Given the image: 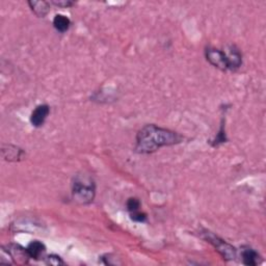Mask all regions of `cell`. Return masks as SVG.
Segmentation results:
<instances>
[{
	"mask_svg": "<svg viewBox=\"0 0 266 266\" xmlns=\"http://www.w3.org/2000/svg\"><path fill=\"white\" fill-rule=\"evenodd\" d=\"M182 142V136L166 128L154 124L146 125L136 134L135 151L140 154H151L161 147L174 146Z\"/></svg>",
	"mask_w": 266,
	"mask_h": 266,
	"instance_id": "obj_1",
	"label": "cell"
},
{
	"mask_svg": "<svg viewBox=\"0 0 266 266\" xmlns=\"http://www.w3.org/2000/svg\"><path fill=\"white\" fill-rule=\"evenodd\" d=\"M95 194L96 186L91 178L81 175L75 177L72 184V196L76 203L80 205L90 204L94 201Z\"/></svg>",
	"mask_w": 266,
	"mask_h": 266,
	"instance_id": "obj_2",
	"label": "cell"
},
{
	"mask_svg": "<svg viewBox=\"0 0 266 266\" xmlns=\"http://www.w3.org/2000/svg\"><path fill=\"white\" fill-rule=\"evenodd\" d=\"M202 238L205 239L207 242L211 243L215 248V250L223 256V258L225 260H228V261L235 260L236 256H237V251H236V249L233 245H231L228 242H226L224 239L220 238L218 235L213 234L210 231L205 230L202 233Z\"/></svg>",
	"mask_w": 266,
	"mask_h": 266,
	"instance_id": "obj_3",
	"label": "cell"
},
{
	"mask_svg": "<svg viewBox=\"0 0 266 266\" xmlns=\"http://www.w3.org/2000/svg\"><path fill=\"white\" fill-rule=\"evenodd\" d=\"M205 55L207 61H208L213 67L218 68L219 70L221 71L230 70L229 57L227 55L225 50L209 47L205 50Z\"/></svg>",
	"mask_w": 266,
	"mask_h": 266,
	"instance_id": "obj_4",
	"label": "cell"
},
{
	"mask_svg": "<svg viewBox=\"0 0 266 266\" xmlns=\"http://www.w3.org/2000/svg\"><path fill=\"white\" fill-rule=\"evenodd\" d=\"M3 251L9 256L14 263L17 264H24L28 262V259H31L27 252V249H24L20 244H8L3 248Z\"/></svg>",
	"mask_w": 266,
	"mask_h": 266,
	"instance_id": "obj_5",
	"label": "cell"
},
{
	"mask_svg": "<svg viewBox=\"0 0 266 266\" xmlns=\"http://www.w3.org/2000/svg\"><path fill=\"white\" fill-rule=\"evenodd\" d=\"M1 154L6 161H21L26 157V153L21 148L13 145H2Z\"/></svg>",
	"mask_w": 266,
	"mask_h": 266,
	"instance_id": "obj_6",
	"label": "cell"
},
{
	"mask_svg": "<svg viewBox=\"0 0 266 266\" xmlns=\"http://www.w3.org/2000/svg\"><path fill=\"white\" fill-rule=\"evenodd\" d=\"M50 114V107L47 104L38 105L31 115V123L34 127H42L47 119V116Z\"/></svg>",
	"mask_w": 266,
	"mask_h": 266,
	"instance_id": "obj_7",
	"label": "cell"
},
{
	"mask_svg": "<svg viewBox=\"0 0 266 266\" xmlns=\"http://www.w3.org/2000/svg\"><path fill=\"white\" fill-rule=\"evenodd\" d=\"M242 263L248 266H256L261 262V257L251 246H242L241 248Z\"/></svg>",
	"mask_w": 266,
	"mask_h": 266,
	"instance_id": "obj_8",
	"label": "cell"
},
{
	"mask_svg": "<svg viewBox=\"0 0 266 266\" xmlns=\"http://www.w3.org/2000/svg\"><path fill=\"white\" fill-rule=\"evenodd\" d=\"M26 249H27L29 257H31V259H35V260H40L42 256L44 255V253L46 252V246L38 240L32 241L28 244Z\"/></svg>",
	"mask_w": 266,
	"mask_h": 266,
	"instance_id": "obj_9",
	"label": "cell"
},
{
	"mask_svg": "<svg viewBox=\"0 0 266 266\" xmlns=\"http://www.w3.org/2000/svg\"><path fill=\"white\" fill-rule=\"evenodd\" d=\"M34 14L38 18H44L50 11V2L47 1H28Z\"/></svg>",
	"mask_w": 266,
	"mask_h": 266,
	"instance_id": "obj_10",
	"label": "cell"
},
{
	"mask_svg": "<svg viewBox=\"0 0 266 266\" xmlns=\"http://www.w3.org/2000/svg\"><path fill=\"white\" fill-rule=\"evenodd\" d=\"M53 26L58 33H66L69 31V28L71 26V20L67 16L58 14L55 15L53 19Z\"/></svg>",
	"mask_w": 266,
	"mask_h": 266,
	"instance_id": "obj_11",
	"label": "cell"
},
{
	"mask_svg": "<svg viewBox=\"0 0 266 266\" xmlns=\"http://www.w3.org/2000/svg\"><path fill=\"white\" fill-rule=\"evenodd\" d=\"M45 263L48 265H54V266H58V265H65V262L63 261V259L60 257V256L57 255H49L45 259Z\"/></svg>",
	"mask_w": 266,
	"mask_h": 266,
	"instance_id": "obj_12",
	"label": "cell"
},
{
	"mask_svg": "<svg viewBox=\"0 0 266 266\" xmlns=\"http://www.w3.org/2000/svg\"><path fill=\"white\" fill-rule=\"evenodd\" d=\"M140 208H141V202L139 199L130 198L127 201V209L129 211V213L140 210Z\"/></svg>",
	"mask_w": 266,
	"mask_h": 266,
	"instance_id": "obj_13",
	"label": "cell"
},
{
	"mask_svg": "<svg viewBox=\"0 0 266 266\" xmlns=\"http://www.w3.org/2000/svg\"><path fill=\"white\" fill-rule=\"evenodd\" d=\"M130 218L133 222L137 223H144L147 221V214L145 212H141L140 210L134 211L130 213Z\"/></svg>",
	"mask_w": 266,
	"mask_h": 266,
	"instance_id": "obj_14",
	"label": "cell"
},
{
	"mask_svg": "<svg viewBox=\"0 0 266 266\" xmlns=\"http://www.w3.org/2000/svg\"><path fill=\"white\" fill-rule=\"evenodd\" d=\"M51 3L58 7H70L74 5V2L70 1V0H62V1H56V0H54V1H51Z\"/></svg>",
	"mask_w": 266,
	"mask_h": 266,
	"instance_id": "obj_15",
	"label": "cell"
}]
</instances>
